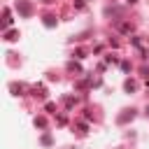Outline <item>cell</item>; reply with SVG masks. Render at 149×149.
<instances>
[{
    "instance_id": "cell-2",
    "label": "cell",
    "mask_w": 149,
    "mask_h": 149,
    "mask_svg": "<svg viewBox=\"0 0 149 149\" xmlns=\"http://www.w3.org/2000/svg\"><path fill=\"white\" fill-rule=\"evenodd\" d=\"M128 2H135V0H128Z\"/></svg>"
},
{
    "instance_id": "cell-1",
    "label": "cell",
    "mask_w": 149,
    "mask_h": 149,
    "mask_svg": "<svg viewBox=\"0 0 149 149\" xmlns=\"http://www.w3.org/2000/svg\"><path fill=\"white\" fill-rule=\"evenodd\" d=\"M12 23V19H9V9H5V26H9Z\"/></svg>"
}]
</instances>
